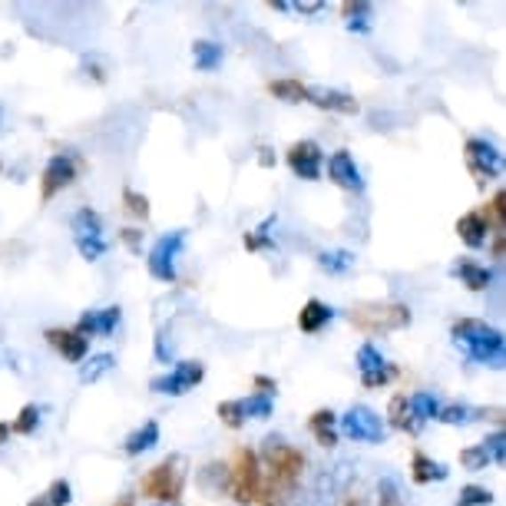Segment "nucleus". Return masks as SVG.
Segmentation results:
<instances>
[{"instance_id": "4c0bfd02", "label": "nucleus", "mask_w": 506, "mask_h": 506, "mask_svg": "<svg viewBox=\"0 0 506 506\" xmlns=\"http://www.w3.org/2000/svg\"><path fill=\"white\" fill-rule=\"evenodd\" d=\"M76 248H80V255L86 261H96L107 252V242L103 238H76Z\"/></svg>"}, {"instance_id": "20e7f679", "label": "nucleus", "mask_w": 506, "mask_h": 506, "mask_svg": "<svg viewBox=\"0 0 506 506\" xmlns=\"http://www.w3.org/2000/svg\"><path fill=\"white\" fill-rule=\"evenodd\" d=\"M259 454L248 447H238L236 457H232V467H229V483H232V496H236L242 506L255 503V494H259Z\"/></svg>"}, {"instance_id": "f3484780", "label": "nucleus", "mask_w": 506, "mask_h": 506, "mask_svg": "<svg viewBox=\"0 0 506 506\" xmlns=\"http://www.w3.org/2000/svg\"><path fill=\"white\" fill-rule=\"evenodd\" d=\"M331 318H334V311H331L325 301L311 298V301H305V308L298 311V328L305 331V334H318Z\"/></svg>"}, {"instance_id": "dca6fc26", "label": "nucleus", "mask_w": 506, "mask_h": 506, "mask_svg": "<svg viewBox=\"0 0 506 506\" xmlns=\"http://www.w3.org/2000/svg\"><path fill=\"white\" fill-rule=\"evenodd\" d=\"M119 325V308H103V311H90L76 321V334H83L90 341V334H109Z\"/></svg>"}, {"instance_id": "f03ea898", "label": "nucleus", "mask_w": 506, "mask_h": 506, "mask_svg": "<svg viewBox=\"0 0 506 506\" xmlns=\"http://www.w3.org/2000/svg\"><path fill=\"white\" fill-rule=\"evenodd\" d=\"M351 325L365 334H388L411 325V308L400 301H365L351 308Z\"/></svg>"}, {"instance_id": "0eeeda50", "label": "nucleus", "mask_w": 506, "mask_h": 506, "mask_svg": "<svg viewBox=\"0 0 506 506\" xmlns=\"http://www.w3.org/2000/svg\"><path fill=\"white\" fill-rule=\"evenodd\" d=\"M182 242H186V232H169V236H163L156 242L149 259H146L153 278H159V282H176V259H179V252H182Z\"/></svg>"}, {"instance_id": "b1692460", "label": "nucleus", "mask_w": 506, "mask_h": 506, "mask_svg": "<svg viewBox=\"0 0 506 506\" xmlns=\"http://www.w3.org/2000/svg\"><path fill=\"white\" fill-rule=\"evenodd\" d=\"M457 275L463 278V285H467V288H473V292H483L486 285L494 282V271L486 269V265H477V261H470V259L460 261Z\"/></svg>"}, {"instance_id": "f8f14e48", "label": "nucleus", "mask_w": 506, "mask_h": 506, "mask_svg": "<svg viewBox=\"0 0 506 506\" xmlns=\"http://www.w3.org/2000/svg\"><path fill=\"white\" fill-rule=\"evenodd\" d=\"M321 163H325V153H321L318 142L301 140L288 149V165H292V173L298 179H308V182L321 179Z\"/></svg>"}, {"instance_id": "37998d69", "label": "nucleus", "mask_w": 506, "mask_h": 506, "mask_svg": "<svg viewBox=\"0 0 506 506\" xmlns=\"http://www.w3.org/2000/svg\"><path fill=\"white\" fill-rule=\"evenodd\" d=\"M255 388H259V394L271 398V394H275V381H271V377H265V374H259V377H255Z\"/></svg>"}, {"instance_id": "cd10ccee", "label": "nucleus", "mask_w": 506, "mask_h": 506, "mask_svg": "<svg viewBox=\"0 0 506 506\" xmlns=\"http://www.w3.org/2000/svg\"><path fill=\"white\" fill-rule=\"evenodd\" d=\"M480 215L486 219V225L494 222L496 232H503V229H506V192H503V189H500L494 199H490V205H486Z\"/></svg>"}, {"instance_id": "a878e982", "label": "nucleus", "mask_w": 506, "mask_h": 506, "mask_svg": "<svg viewBox=\"0 0 506 506\" xmlns=\"http://www.w3.org/2000/svg\"><path fill=\"white\" fill-rule=\"evenodd\" d=\"M388 421L394 427H400V430H411V434H417V430H421V427L411 421V414H407V394H394V398H390Z\"/></svg>"}, {"instance_id": "4468645a", "label": "nucleus", "mask_w": 506, "mask_h": 506, "mask_svg": "<svg viewBox=\"0 0 506 506\" xmlns=\"http://www.w3.org/2000/svg\"><path fill=\"white\" fill-rule=\"evenodd\" d=\"M47 341L53 344V348H57V351L63 354L67 361H73V365H76V361H83V357H86V351H90V341H86L83 334H76V331H67V328H50Z\"/></svg>"}, {"instance_id": "79ce46f5", "label": "nucleus", "mask_w": 506, "mask_h": 506, "mask_svg": "<svg viewBox=\"0 0 506 506\" xmlns=\"http://www.w3.org/2000/svg\"><path fill=\"white\" fill-rule=\"evenodd\" d=\"M381 506H400V496H398V486L390 480L381 483Z\"/></svg>"}, {"instance_id": "bb28decb", "label": "nucleus", "mask_w": 506, "mask_h": 506, "mask_svg": "<svg viewBox=\"0 0 506 506\" xmlns=\"http://www.w3.org/2000/svg\"><path fill=\"white\" fill-rule=\"evenodd\" d=\"M73 229H76V238H100L103 222H100V215L93 209H80L73 215Z\"/></svg>"}, {"instance_id": "5fc2aeb1", "label": "nucleus", "mask_w": 506, "mask_h": 506, "mask_svg": "<svg viewBox=\"0 0 506 506\" xmlns=\"http://www.w3.org/2000/svg\"><path fill=\"white\" fill-rule=\"evenodd\" d=\"M344 506H361V503H357V500H348V503H344Z\"/></svg>"}, {"instance_id": "ea45409f", "label": "nucleus", "mask_w": 506, "mask_h": 506, "mask_svg": "<svg viewBox=\"0 0 506 506\" xmlns=\"http://www.w3.org/2000/svg\"><path fill=\"white\" fill-rule=\"evenodd\" d=\"M467 417H470V407L450 404V407H440V417H437V421H444V424H463Z\"/></svg>"}, {"instance_id": "c85d7f7f", "label": "nucleus", "mask_w": 506, "mask_h": 506, "mask_svg": "<svg viewBox=\"0 0 506 506\" xmlns=\"http://www.w3.org/2000/svg\"><path fill=\"white\" fill-rule=\"evenodd\" d=\"M219 421H222L229 430H238V427L245 424V407H242V400H222V404H219Z\"/></svg>"}, {"instance_id": "aec40b11", "label": "nucleus", "mask_w": 506, "mask_h": 506, "mask_svg": "<svg viewBox=\"0 0 506 506\" xmlns=\"http://www.w3.org/2000/svg\"><path fill=\"white\" fill-rule=\"evenodd\" d=\"M156 444H159V424H156V421H146L140 430H133V434L126 437L123 450H126L130 457H140V454H146V450H153Z\"/></svg>"}, {"instance_id": "ddd939ff", "label": "nucleus", "mask_w": 506, "mask_h": 506, "mask_svg": "<svg viewBox=\"0 0 506 506\" xmlns=\"http://www.w3.org/2000/svg\"><path fill=\"white\" fill-rule=\"evenodd\" d=\"M328 179L334 186L348 189V192H361L365 182H361V169L354 163V156L348 149H338V153L328 156Z\"/></svg>"}, {"instance_id": "a19ab883", "label": "nucleus", "mask_w": 506, "mask_h": 506, "mask_svg": "<svg viewBox=\"0 0 506 506\" xmlns=\"http://www.w3.org/2000/svg\"><path fill=\"white\" fill-rule=\"evenodd\" d=\"M483 450H486V457H494L496 463H503V460H506V437H503V430H500V434H494L490 440H483Z\"/></svg>"}, {"instance_id": "603ef678", "label": "nucleus", "mask_w": 506, "mask_h": 506, "mask_svg": "<svg viewBox=\"0 0 506 506\" xmlns=\"http://www.w3.org/2000/svg\"><path fill=\"white\" fill-rule=\"evenodd\" d=\"M27 506H53V503H47V496H40V500H34V503H27Z\"/></svg>"}, {"instance_id": "c9c22d12", "label": "nucleus", "mask_w": 506, "mask_h": 506, "mask_svg": "<svg viewBox=\"0 0 506 506\" xmlns=\"http://www.w3.org/2000/svg\"><path fill=\"white\" fill-rule=\"evenodd\" d=\"M460 463H463L467 470H486V463H490V457H486V450H483V444H477V447L460 450Z\"/></svg>"}, {"instance_id": "1a4fd4ad", "label": "nucleus", "mask_w": 506, "mask_h": 506, "mask_svg": "<svg viewBox=\"0 0 506 506\" xmlns=\"http://www.w3.org/2000/svg\"><path fill=\"white\" fill-rule=\"evenodd\" d=\"M341 427L344 434L351 437V440H367V444H377L381 437H384V421L377 417L371 407H365V404H357V407H351V411L341 417Z\"/></svg>"}, {"instance_id": "4be33fe9", "label": "nucleus", "mask_w": 506, "mask_h": 506, "mask_svg": "<svg viewBox=\"0 0 506 506\" xmlns=\"http://www.w3.org/2000/svg\"><path fill=\"white\" fill-rule=\"evenodd\" d=\"M334 411H315L311 414V421H308V427H311V434L318 437L321 447H334L338 444V434H334Z\"/></svg>"}, {"instance_id": "5701e85b", "label": "nucleus", "mask_w": 506, "mask_h": 506, "mask_svg": "<svg viewBox=\"0 0 506 506\" xmlns=\"http://www.w3.org/2000/svg\"><path fill=\"white\" fill-rule=\"evenodd\" d=\"M308 90L301 80H271L269 83V93L275 100H285V103H308Z\"/></svg>"}, {"instance_id": "2f4dec72", "label": "nucleus", "mask_w": 506, "mask_h": 506, "mask_svg": "<svg viewBox=\"0 0 506 506\" xmlns=\"http://www.w3.org/2000/svg\"><path fill=\"white\" fill-rule=\"evenodd\" d=\"M494 503V494L486 486H463L457 496V506H490Z\"/></svg>"}, {"instance_id": "6e6552de", "label": "nucleus", "mask_w": 506, "mask_h": 506, "mask_svg": "<svg viewBox=\"0 0 506 506\" xmlns=\"http://www.w3.org/2000/svg\"><path fill=\"white\" fill-rule=\"evenodd\" d=\"M202 377H205V365H199V361H182V365H176L173 374L153 377L149 388H153L156 394H173V398H179V394L192 390L196 384H202Z\"/></svg>"}, {"instance_id": "8fccbe9b", "label": "nucleus", "mask_w": 506, "mask_h": 506, "mask_svg": "<svg viewBox=\"0 0 506 506\" xmlns=\"http://www.w3.org/2000/svg\"><path fill=\"white\" fill-rule=\"evenodd\" d=\"M259 163H261V165H271V163H275V159H271V153H269V149H261Z\"/></svg>"}, {"instance_id": "473e14b6", "label": "nucleus", "mask_w": 506, "mask_h": 506, "mask_svg": "<svg viewBox=\"0 0 506 506\" xmlns=\"http://www.w3.org/2000/svg\"><path fill=\"white\" fill-rule=\"evenodd\" d=\"M36 421H40V411H36L34 404H27L24 411L17 414V421L11 424V434H34L36 430Z\"/></svg>"}, {"instance_id": "f704fd0d", "label": "nucleus", "mask_w": 506, "mask_h": 506, "mask_svg": "<svg viewBox=\"0 0 506 506\" xmlns=\"http://www.w3.org/2000/svg\"><path fill=\"white\" fill-rule=\"evenodd\" d=\"M123 205H126V213L136 215V219H149V199L140 196V192L126 189V192H123Z\"/></svg>"}, {"instance_id": "58836bf2", "label": "nucleus", "mask_w": 506, "mask_h": 506, "mask_svg": "<svg viewBox=\"0 0 506 506\" xmlns=\"http://www.w3.org/2000/svg\"><path fill=\"white\" fill-rule=\"evenodd\" d=\"M47 503H53V506H67V503H70V483H67V480H53V483H50Z\"/></svg>"}, {"instance_id": "49530a36", "label": "nucleus", "mask_w": 506, "mask_h": 506, "mask_svg": "<svg viewBox=\"0 0 506 506\" xmlns=\"http://www.w3.org/2000/svg\"><path fill=\"white\" fill-rule=\"evenodd\" d=\"M325 4H318V0H305V4H294V11L298 13H318Z\"/></svg>"}, {"instance_id": "864d4df0", "label": "nucleus", "mask_w": 506, "mask_h": 506, "mask_svg": "<svg viewBox=\"0 0 506 506\" xmlns=\"http://www.w3.org/2000/svg\"><path fill=\"white\" fill-rule=\"evenodd\" d=\"M116 506H133V500H119V503Z\"/></svg>"}, {"instance_id": "c03bdc74", "label": "nucleus", "mask_w": 506, "mask_h": 506, "mask_svg": "<svg viewBox=\"0 0 506 506\" xmlns=\"http://www.w3.org/2000/svg\"><path fill=\"white\" fill-rule=\"evenodd\" d=\"M123 242H126L133 252H140V232H136V229H123Z\"/></svg>"}, {"instance_id": "a211bd4d", "label": "nucleus", "mask_w": 506, "mask_h": 506, "mask_svg": "<svg viewBox=\"0 0 506 506\" xmlns=\"http://www.w3.org/2000/svg\"><path fill=\"white\" fill-rule=\"evenodd\" d=\"M486 219H483L480 213H467L457 219V236L463 238V245L467 248H480L483 242H486Z\"/></svg>"}, {"instance_id": "3c124183", "label": "nucleus", "mask_w": 506, "mask_h": 506, "mask_svg": "<svg viewBox=\"0 0 506 506\" xmlns=\"http://www.w3.org/2000/svg\"><path fill=\"white\" fill-rule=\"evenodd\" d=\"M7 437H11V424H0V444H4Z\"/></svg>"}, {"instance_id": "c756f323", "label": "nucleus", "mask_w": 506, "mask_h": 506, "mask_svg": "<svg viewBox=\"0 0 506 506\" xmlns=\"http://www.w3.org/2000/svg\"><path fill=\"white\" fill-rule=\"evenodd\" d=\"M341 13L348 17V27H351V30H354V27H357V30H367V17L374 13V7L357 0V4H344Z\"/></svg>"}, {"instance_id": "72a5a7b5", "label": "nucleus", "mask_w": 506, "mask_h": 506, "mask_svg": "<svg viewBox=\"0 0 506 506\" xmlns=\"http://www.w3.org/2000/svg\"><path fill=\"white\" fill-rule=\"evenodd\" d=\"M109 367H113V354H96V357H90V365L83 367V381H100V377L107 374Z\"/></svg>"}, {"instance_id": "423d86ee", "label": "nucleus", "mask_w": 506, "mask_h": 506, "mask_svg": "<svg viewBox=\"0 0 506 506\" xmlns=\"http://www.w3.org/2000/svg\"><path fill=\"white\" fill-rule=\"evenodd\" d=\"M463 159H467V169L473 173L477 182H494L503 173V156H500V149H496L494 142L486 140H467Z\"/></svg>"}, {"instance_id": "9b49d317", "label": "nucleus", "mask_w": 506, "mask_h": 506, "mask_svg": "<svg viewBox=\"0 0 506 506\" xmlns=\"http://www.w3.org/2000/svg\"><path fill=\"white\" fill-rule=\"evenodd\" d=\"M73 179H76V163H73L70 156L67 153L50 156L47 169H44V176H40V196H44V202H50L57 192H63Z\"/></svg>"}, {"instance_id": "a18cd8bd", "label": "nucleus", "mask_w": 506, "mask_h": 506, "mask_svg": "<svg viewBox=\"0 0 506 506\" xmlns=\"http://www.w3.org/2000/svg\"><path fill=\"white\" fill-rule=\"evenodd\" d=\"M261 245H269V238L259 236V232H248V236H245V248H252V252H255V248H261Z\"/></svg>"}, {"instance_id": "6ab92c4d", "label": "nucleus", "mask_w": 506, "mask_h": 506, "mask_svg": "<svg viewBox=\"0 0 506 506\" xmlns=\"http://www.w3.org/2000/svg\"><path fill=\"white\" fill-rule=\"evenodd\" d=\"M407 414H411V421L417 427L424 424V421H437V417H440V400H437L434 394H427V390L411 394V398H407Z\"/></svg>"}, {"instance_id": "f257e3e1", "label": "nucleus", "mask_w": 506, "mask_h": 506, "mask_svg": "<svg viewBox=\"0 0 506 506\" xmlns=\"http://www.w3.org/2000/svg\"><path fill=\"white\" fill-rule=\"evenodd\" d=\"M454 341L463 344L467 354L480 365H490V361H500L503 357V331L490 328L486 321L477 318H460L454 325Z\"/></svg>"}, {"instance_id": "39448f33", "label": "nucleus", "mask_w": 506, "mask_h": 506, "mask_svg": "<svg viewBox=\"0 0 506 506\" xmlns=\"http://www.w3.org/2000/svg\"><path fill=\"white\" fill-rule=\"evenodd\" d=\"M142 496H149L156 503H173L182 494V470H179V460H163L159 467L142 477Z\"/></svg>"}, {"instance_id": "de8ad7c7", "label": "nucleus", "mask_w": 506, "mask_h": 506, "mask_svg": "<svg viewBox=\"0 0 506 506\" xmlns=\"http://www.w3.org/2000/svg\"><path fill=\"white\" fill-rule=\"evenodd\" d=\"M477 414H480V417H486V421H496V424L503 421V407H490V411L483 407V411H477Z\"/></svg>"}, {"instance_id": "e433bc0d", "label": "nucleus", "mask_w": 506, "mask_h": 506, "mask_svg": "<svg viewBox=\"0 0 506 506\" xmlns=\"http://www.w3.org/2000/svg\"><path fill=\"white\" fill-rule=\"evenodd\" d=\"M242 407H245V417H259V421L271 417V398L265 394H252L248 400H242Z\"/></svg>"}, {"instance_id": "412c9836", "label": "nucleus", "mask_w": 506, "mask_h": 506, "mask_svg": "<svg viewBox=\"0 0 506 506\" xmlns=\"http://www.w3.org/2000/svg\"><path fill=\"white\" fill-rule=\"evenodd\" d=\"M411 477L414 483H434V480H447V467L444 463H437V460H430L427 454H414L411 460Z\"/></svg>"}, {"instance_id": "7c9ffc66", "label": "nucleus", "mask_w": 506, "mask_h": 506, "mask_svg": "<svg viewBox=\"0 0 506 506\" xmlns=\"http://www.w3.org/2000/svg\"><path fill=\"white\" fill-rule=\"evenodd\" d=\"M318 265H321V269L334 271V275H341V271H348L354 265V255H351V252H321Z\"/></svg>"}, {"instance_id": "2eb2a0df", "label": "nucleus", "mask_w": 506, "mask_h": 506, "mask_svg": "<svg viewBox=\"0 0 506 506\" xmlns=\"http://www.w3.org/2000/svg\"><path fill=\"white\" fill-rule=\"evenodd\" d=\"M308 103L331 109V113H344V116H354L361 109V103L351 93H341V90H308Z\"/></svg>"}, {"instance_id": "7ed1b4c3", "label": "nucleus", "mask_w": 506, "mask_h": 506, "mask_svg": "<svg viewBox=\"0 0 506 506\" xmlns=\"http://www.w3.org/2000/svg\"><path fill=\"white\" fill-rule=\"evenodd\" d=\"M261 457L269 460V473L275 480L282 483L285 490L292 494L298 480H301V470H305V457L301 450H294L292 444H285L282 437H269L265 447H261Z\"/></svg>"}, {"instance_id": "09e8293b", "label": "nucleus", "mask_w": 506, "mask_h": 506, "mask_svg": "<svg viewBox=\"0 0 506 506\" xmlns=\"http://www.w3.org/2000/svg\"><path fill=\"white\" fill-rule=\"evenodd\" d=\"M494 259H503V232H496L494 238Z\"/></svg>"}, {"instance_id": "393cba45", "label": "nucleus", "mask_w": 506, "mask_h": 506, "mask_svg": "<svg viewBox=\"0 0 506 506\" xmlns=\"http://www.w3.org/2000/svg\"><path fill=\"white\" fill-rule=\"evenodd\" d=\"M192 57H196V70L213 73L215 67L222 63V47H219V44H213V40H196Z\"/></svg>"}, {"instance_id": "9d476101", "label": "nucleus", "mask_w": 506, "mask_h": 506, "mask_svg": "<svg viewBox=\"0 0 506 506\" xmlns=\"http://www.w3.org/2000/svg\"><path fill=\"white\" fill-rule=\"evenodd\" d=\"M357 371H361V384L365 388H384L390 377L398 374V367H390L384 361V354L377 351L371 341L357 348Z\"/></svg>"}]
</instances>
